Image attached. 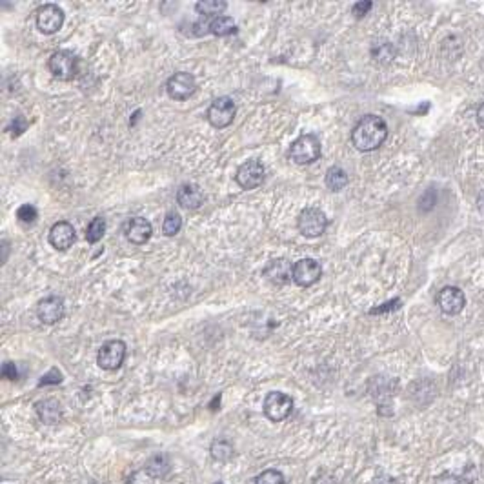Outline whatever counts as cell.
I'll return each instance as SVG.
<instances>
[{
    "label": "cell",
    "instance_id": "cell-33",
    "mask_svg": "<svg viewBox=\"0 0 484 484\" xmlns=\"http://www.w3.org/2000/svg\"><path fill=\"white\" fill-rule=\"evenodd\" d=\"M313 484H337V481L335 477L331 474H328V472H321V474L315 477Z\"/></svg>",
    "mask_w": 484,
    "mask_h": 484
},
{
    "label": "cell",
    "instance_id": "cell-8",
    "mask_svg": "<svg viewBox=\"0 0 484 484\" xmlns=\"http://www.w3.org/2000/svg\"><path fill=\"white\" fill-rule=\"evenodd\" d=\"M166 92H168V95L173 101H186V98H189L197 92V82H195L191 73H175V75H171L168 78Z\"/></svg>",
    "mask_w": 484,
    "mask_h": 484
},
{
    "label": "cell",
    "instance_id": "cell-28",
    "mask_svg": "<svg viewBox=\"0 0 484 484\" xmlns=\"http://www.w3.org/2000/svg\"><path fill=\"white\" fill-rule=\"evenodd\" d=\"M62 381V373L56 370V368H53V370H50V372L44 375V377L41 379V382H39V386H48V384H59V382Z\"/></svg>",
    "mask_w": 484,
    "mask_h": 484
},
{
    "label": "cell",
    "instance_id": "cell-10",
    "mask_svg": "<svg viewBox=\"0 0 484 484\" xmlns=\"http://www.w3.org/2000/svg\"><path fill=\"white\" fill-rule=\"evenodd\" d=\"M62 24H64V11L56 4H44L36 13V28L46 35L56 33Z\"/></svg>",
    "mask_w": 484,
    "mask_h": 484
},
{
    "label": "cell",
    "instance_id": "cell-7",
    "mask_svg": "<svg viewBox=\"0 0 484 484\" xmlns=\"http://www.w3.org/2000/svg\"><path fill=\"white\" fill-rule=\"evenodd\" d=\"M297 226H299V231H301L304 237L313 239V237H319V235H322L324 231H326L328 219L321 209L306 208L302 209L301 215H299V222H297Z\"/></svg>",
    "mask_w": 484,
    "mask_h": 484
},
{
    "label": "cell",
    "instance_id": "cell-22",
    "mask_svg": "<svg viewBox=\"0 0 484 484\" xmlns=\"http://www.w3.org/2000/svg\"><path fill=\"white\" fill-rule=\"evenodd\" d=\"M324 180H326V186L331 189V191H341L342 188H346L348 175L342 168L333 166V168L328 169L326 178H324Z\"/></svg>",
    "mask_w": 484,
    "mask_h": 484
},
{
    "label": "cell",
    "instance_id": "cell-12",
    "mask_svg": "<svg viewBox=\"0 0 484 484\" xmlns=\"http://www.w3.org/2000/svg\"><path fill=\"white\" fill-rule=\"evenodd\" d=\"M437 304L446 315H457L466 306V297L455 286H446V288L439 291Z\"/></svg>",
    "mask_w": 484,
    "mask_h": 484
},
{
    "label": "cell",
    "instance_id": "cell-1",
    "mask_svg": "<svg viewBox=\"0 0 484 484\" xmlns=\"http://www.w3.org/2000/svg\"><path fill=\"white\" fill-rule=\"evenodd\" d=\"M388 137V126L377 115L362 117L352 131V143L359 151L377 149Z\"/></svg>",
    "mask_w": 484,
    "mask_h": 484
},
{
    "label": "cell",
    "instance_id": "cell-5",
    "mask_svg": "<svg viewBox=\"0 0 484 484\" xmlns=\"http://www.w3.org/2000/svg\"><path fill=\"white\" fill-rule=\"evenodd\" d=\"M235 113H237V106L229 97H219L211 102V106L208 107V120L209 124L217 129L229 126L233 123Z\"/></svg>",
    "mask_w": 484,
    "mask_h": 484
},
{
    "label": "cell",
    "instance_id": "cell-35",
    "mask_svg": "<svg viewBox=\"0 0 484 484\" xmlns=\"http://www.w3.org/2000/svg\"><path fill=\"white\" fill-rule=\"evenodd\" d=\"M217 484H222V483H217Z\"/></svg>",
    "mask_w": 484,
    "mask_h": 484
},
{
    "label": "cell",
    "instance_id": "cell-17",
    "mask_svg": "<svg viewBox=\"0 0 484 484\" xmlns=\"http://www.w3.org/2000/svg\"><path fill=\"white\" fill-rule=\"evenodd\" d=\"M177 202L184 209H197L204 204V193L195 184H184L177 191Z\"/></svg>",
    "mask_w": 484,
    "mask_h": 484
},
{
    "label": "cell",
    "instance_id": "cell-27",
    "mask_svg": "<svg viewBox=\"0 0 484 484\" xmlns=\"http://www.w3.org/2000/svg\"><path fill=\"white\" fill-rule=\"evenodd\" d=\"M17 217H19V220H21V222H28V224H31V222H35L36 217H39V213H36L35 206H31V204H24V206H21V208H19V211H17Z\"/></svg>",
    "mask_w": 484,
    "mask_h": 484
},
{
    "label": "cell",
    "instance_id": "cell-32",
    "mask_svg": "<svg viewBox=\"0 0 484 484\" xmlns=\"http://www.w3.org/2000/svg\"><path fill=\"white\" fill-rule=\"evenodd\" d=\"M2 377L10 379V381H15L17 379V368L13 362H6L2 366Z\"/></svg>",
    "mask_w": 484,
    "mask_h": 484
},
{
    "label": "cell",
    "instance_id": "cell-21",
    "mask_svg": "<svg viewBox=\"0 0 484 484\" xmlns=\"http://www.w3.org/2000/svg\"><path fill=\"white\" fill-rule=\"evenodd\" d=\"M235 21L229 17H215L213 21L209 22V31L217 36H228L235 33Z\"/></svg>",
    "mask_w": 484,
    "mask_h": 484
},
{
    "label": "cell",
    "instance_id": "cell-18",
    "mask_svg": "<svg viewBox=\"0 0 484 484\" xmlns=\"http://www.w3.org/2000/svg\"><path fill=\"white\" fill-rule=\"evenodd\" d=\"M36 413L41 417L42 423L46 424H56L61 423L62 419V408L61 403H56L55 399H46V401H41L36 403Z\"/></svg>",
    "mask_w": 484,
    "mask_h": 484
},
{
    "label": "cell",
    "instance_id": "cell-29",
    "mask_svg": "<svg viewBox=\"0 0 484 484\" xmlns=\"http://www.w3.org/2000/svg\"><path fill=\"white\" fill-rule=\"evenodd\" d=\"M435 484H466L463 477L454 474H441L439 477H435Z\"/></svg>",
    "mask_w": 484,
    "mask_h": 484
},
{
    "label": "cell",
    "instance_id": "cell-24",
    "mask_svg": "<svg viewBox=\"0 0 484 484\" xmlns=\"http://www.w3.org/2000/svg\"><path fill=\"white\" fill-rule=\"evenodd\" d=\"M104 233H106V220L104 217H95L86 228V240L95 244L104 237Z\"/></svg>",
    "mask_w": 484,
    "mask_h": 484
},
{
    "label": "cell",
    "instance_id": "cell-2",
    "mask_svg": "<svg viewBox=\"0 0 484 484\" xmlns=\"http://www.w3.org/2000/svg\"><path fill=\"white\" fill-rule=\"evenodd\" d=\"M321 157V143L315 135H302L290 146V158L295 164H311Z\"/></svg>",
    "mask_w": 484,
    "mask_h": 484
},
{
    "label": "cell",
    "instance_id": "cell-13",
    "mask_svg": "<svg viewBox=\"0 0 484 484\" xmlns=\"http://www.w3.org/2000/svg\"><path fill=\"white\" fill-rule=\"evenodd\" d=\"M36 315L44 324H55L64 317V301L56 295L42 299L36 306Z\"/></svg>",
    "mask_w": 484,
    "mask_h": 484
},
{
    "label": "cell",
    "instance_id": "cell-23",
    "mask_svg": "<svg viewBox=\"0 0 484 484\" xmlns=\"http://www.w3.org/2000/svg\"><path fill=\"white\" fill-rule=\"evenodd\" d=\"M226 8H228V2H224V0H202V2L195 4L197 13L204 17H215L217 13H222Z\"/></svg>",
    "mask_w": 484,
    "mask_h": 484
},
{
    "label": "cell",
    "instance_id": "cell-25",
    "mask_svg": "<svg viewBox=\"0 0 484 484\" xmlns=\"http://www.w3.org/2000/svg\"><path fill=\"white\" fill-rule=\"evenodd\" d=\"M180 226H182V219H180V215L168 213L166 215V219H164V224H162L164 235L171 237V235L178 233V231H180Z\"/></svg>",
    "mask_w": 484,
    "mask_h": 484
},
{
    "label": "cell",
    "instance_id": "cell-30",
    "mask_svg": "<svg viewBox=\"0 0 484 484\" xmlns=\"http://www.w3.org/2000/svg\"><path fill=\"white\" fill-rule=\"evenodd\" d=\"M28 127V123H25V118L22 117V115H19V117L13 120V124H11V135L13 137H19L21 133H24V129Z\"/></svg>",
    "mask_w": 484,
    "mask_h": 484
},
{
    "label": "cell",
    "instance_id": "cell-20",
    "mask_svg": "<svg viewBox=\"0 0 484 484\" xmlns=\"http://www.w3.org/2000/svg\"><path fill=\"white\" fill-rule=\"evenodd\" d=\"M211 457L215 459V461H219V463H228L229 459L233 457V444L229 443L228 439H217V441H213V444H211Z\"/></svg>",
    "mask_w": 484,
    "mask_h": 484
},
{
    "label": "cell",
    "instance_id": "cell-31",
    "mask_svg": "<svg viewBox=\"0 0 484 484\" xmlns=\"http://www.w3.org/2000/svg\"><path fill=\"white\" fill-rule=\"evenodd\" d=\"M372 2H357V4L353 6V13H355L357 19H361V17H364L368 11L372 10Z\"/></svg>",
    "mask_w": 484,
    "mask_h": 484
},
{
    "label": "cell",
    "instance_id": "cell-3",
    "mask_svg": "<svg viewBox=\"0 0 484 484\" xmlns=\"http://www.w3.org/2000/svg\"><path fill=\"white\" fill-rule=\"evenodd\" d=\"M50 66L51 75L56 76L59 81H73L76 76V72H78V61L76 56L73 55L72 51H55L53 55L50 56Z\"/></svg>",
    "mask_w": 484,
    "mask_h": 484
},
{
    "label": "cell",
    "instance_id": "cell-4",
    "mask_svg": "<svg viewBox=\"0 0 484 484\" xmlns=\"http://www.w3.org/2000/svg\"><path fill=\"white\" fill-rule=\"evenodd\" d=\"M293 410V399L282 392H271L264 399V415L273 423H280L290 417Z\"/></svg>",
    "mask_w": 484,
    "mask_h": 484
},
{
    "label": "cell",
    "instance_id": "cell-14",
    "mask_svg": "<svg viewBox=\"0 0 484 484\" xmlns=\"http://www.w3.org/2000/svg\"><path fill=\"white\" fill-rule=\"evenodd\" d=\"M124 233H126V239L131 242V244H144L148 242L149 237H151L153 229L149 220H146L144 217H133L131 220H127L126 228H124Z\"/></svg>",
    "mask_w": 484,
    "mask_h": 484
},
{
    "label": "cell",
    "instance_id": "cell-6",
    "mask_svg": "<svg viewBox=\"0 0 484 484\" xmlns=\"http://www.w3.org/2000/svg\"><path fill=\"white\" fill-rule=\"evenodd\" d=\"M124 359H126V344H124L123 341H117V339H115V341L104 342L97 355L98 366H101L102 370H107V372L123 366Z\"/></svg>",
    "mask_w": 484,
    "mask_h": 484
},
{
    "label": "cell",
    "instance_id": "cell-16",
    "mask_svg": "<svg viewBox=\"0 0 484 484\" xmlns=\"http://www.w3.org/2000/svg\"><path fill=\"white\" fill-rule=\"evenodd\" d=\"M264 275L273 282V284H286L293 279V264H290L286 259H275L271 260L270 264L266 266Z\"/></svg>",
    "mask_w": 484,
    "mask_h": 484
},
{
    "label": "cell",
    "instance_id": "cell-15",
    "mask_svg": "<svg viewBox=\"0 0 484 484\" xmlns=\"http://www.w3.org/2000/svg\"><path fill=\"white\" fill-rule=\"evenodd\" d=\"M50 242L56 250L66 251L75 242V228L66 220L56 222L50 229Z\"/></svg>",
    "mask_w": 484,
    "mask_h": 484
},
{
    "label": "cell",
    "instance_id": "cell-9",
    "mask_svg": "<svg viewBox=\"0 0 484 484\" xmlns=\"http://www.w3.org/2000/svg\"><path fill=\"white\" fill-rule=\"evenodd\" d=\"M264 164L260 162V160H257V158H251V160H246V162L237 169L235 178H237L240 188L253 189L264 182Z\"/></svg>",
    "mask_w": 484,
    "mask_h": 484
},
{
    "label": "cell",
    "instance_id": "cell-34",
    "mask_svg": "<svg viewBox=\"0 0 484 484\" xmlns=\"http://www.w3.org/2000/svg\"><path fill=\"white\" fill-rule=\"evenodd\" d=\"M477 124L484 129V104H481L479 109H477Z\"/></svg>",
    "mask_w": 484,
    "mask_h": 484
},
{
    "label": "cell",
    "instance_id": "cell-11",
    "mask_svg": "<svg viewBox=\"0 0 484 484\" xmlns=\"http://www.w3.org/2000/svg\"><path fill=\"white\" fill-rule=\"evenodd\" d=\"M322 266L313 259H302L293 264V280L301 288H310L321 279Z\"/></svg>",
    "mask_w": 484,
    "mask_h": 484
},
{
    "label": "cell",
    "instance_id": "cell-19",
    "mask_svg": "<svg viewBox=\"0 0 484 484\" xmlns=\"http://www.w3.org/2000/svg\"><path fill=\"white\" fill-rule=\"evenodd\" d=\"M169 472H171V461H169V455L166 454L153 455L146 463V474L153 479H164Z\"/></svg>",
    "mask_w": 484,
    "mask_h": 484
},
{
    "label": "cell",
    "instance_id": "cell-26",
    "mask_svg": "<svg viewBox=\"0 0 484 484\" xmlns=\"http://www.w3.org/2000/svg\"><path fill=\"white\" fill-rule=\"evenodd\" d=\"M255 484H286V479L279 470H266L255 479Z\"/></svg>",
    "mask_w": 484,
    "mask_h": 484
}]
</instances>
